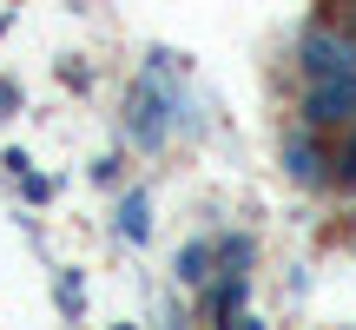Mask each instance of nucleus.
Wrapping results in <instances>:
<instances>
[{
    "mask_svg": "<svg viewBox=\"0 0 356 330\" xmlns=\"http://www.w3.org/2000/svg\"><path fill=\"white\" fill-rule=\"evenodd\" d=\"M172 53H152L145 60V73L126 86V139L139 146V152H159L165 146V132L178 126V86H172Z\"/></svg>",
    "mask_w": 356,
    "mask_h": 330,
    "instance_id": "nucleus-1",
    "label": "nucleus"
},
{
    "mask_svg": "<svg viewBox=\"0 0 356 330\" xmlns=\"http://www.w3.org/2000/svg\"><path fill=\"white\" fill-rule=\"evenodd\" d=\"M297 66H304V79H337V73H356V33H337L330 20L304 26V40H297Z\"/></svg>",
    "mask_w": 356,
    "mask_h": 330,
    "instance_id": "nucleus-2",
    "label": "nucleus"
},
{
    "mask_svg": "<svg viewBox=\"0 0 356 330\" xmlns=\"http://www.w3.org/2000/svg\"><path fill=\"white\" fill-rule=\"evenodd\" d=\"M304 119L310 126H356V73H337V79H310L304 93Z\"/></svg>",
    "mask_w": 356,
    "mask_h": 330,
    "instance_id": "nucleus-3",
    "label": "nucleus"
},
{
    "mask_svg": "<svg viewBox=\"0 0 356 330\" xmlns=\"http://www.w3.org/2000/svg\"><path fill=\"white\" fill-rule=\"evenodd\" d=\"M323 146L310 139V132H291V139H284V172L297 178V185H323Z\"/></svg>",
    "mask_w": 356,
    "mask_h": 330,
    "instance_id": "nucleus-4",
    "label": "nucleus"
},
{
    "mask_svg": "<svg viewBox=\"0 0 356 330\" xmlns=\"http://www.w3.org/2000/svg\"><path fill=\"white\" fill-rule=\"evenodd\" d=\"M119 231H126L132 244L152 231V198H145V191H126V205H119Z\"/></svg>",
    "mask_w": 356,
    "mask_h": 330,
    "instance_id": "nucleus-5",
    "label": "nucleus"
},
{
    "mask_svg": "<svg viewBox=\"0 0 356 330\" xmlns=\"http://www.w3.org/2000/svg\"><path fill=\"white\" fill-rule=\"evenodd\" d=\"M211 278V244H185L178 251V284H204Z\"/></svg>",
    "mask_w": 356,
    "mask_h": 330,
    "instance_id": "nucleus-6",
    "label": "nucleus"
},
{
    "mask_svg": "<svg viewBox=\"0 0 356 330\" xmlns=\"http://www.w3.org/2000/svg\"><path fill=\"white\" fill-rule=\"evenodd\" d=\"M337 185H356V126L343 132V146H337Z\"/></svg>",
    "mask_w": 356,
    "mask_h": 330,
    "instance_id": "nucleus-7",
    "label": "nucleus"
},
{
    "mask_svg": "<svg viewBox=\"0 0 356 330\" xmlns=\"http://www.w3.org/2000/svg\"><path fill=\"white\" fill-rule=\"evenodd\" d=\"M7 113H20V86H13V79H0V119Z\"/></svg>",
    "mask_w": 356,
    "mask_h": 330,
    "instance_id": "nucleus-8",
    "label": "nucleus"
},
{
    "mask_svg": "<svg viewBox=\"0 0 356 330\" xmlns=\"http://www.w3.org/2000/svg\"><path fill=\"white\" fill-rule=\"evenodd\" d=\"M350 20H356V0H350Z\"/></svg>",
    "mask_w": 356,
    "mask_h": 330,
    "instance_id": "nucleus-9",
    "label": "nucleus"
}]
</instances>
